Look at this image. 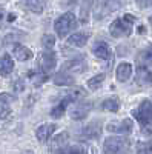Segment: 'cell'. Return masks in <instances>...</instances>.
Returning <instances> with one entry per match:
<instances>
[{
	"label": "cell",
	"instance_id": "cell-4",
	"mask_svg": "<svg viewBox=\"0 0 152 154\" xmlns=\"http://www.w3.org/2000/svg\"><path fill=\"white\" fill-rule=\"evenodd\" d=\"M132 114L143 126L152 125V103H151V100H143L140 103V106L132 111Z\"/></svg>",
	"mask_w": 152,
	"mask_h": 154
},
{
	"label": "cell",
	"instance_id": "cell-26",
	"mask_svg": "<svg viewBox=\"0 0 152 154\" xmlns=\"http://www.w3.org/2000/svg\"><path fill=\"white\" fill-rule=\"evenodd\" d=\"M42 45L45 48H52L55 45V37L54 35H51V34H45L42 37Z\"/></svg>",
	"mask_w": 152,
	"mask_h": 154
},
{
	"label": "cell",
	"instance_id": "cell-11",
	"mask_svg": "<svg viewBox=\"0 0 152 154\" xmlns=\"http://www.w3.org/2000/svg\"><path fill=\"white\" fill-rule=\"evenodd\" d=\"M12 53H14V57L20 62H26V60H31L32 59V51L29 48H26L25 45H20V43H16L14 48H12Z\"/></svg>",
	"mask_w": 152,
	"mask_h": 154
},
{
	"label": "cell",
	"instance_id": "cell-14",
	"mask_svg": "<svg viewBox=\"0 0 152 154\" xmlns=\"http://www.w3.org/2000/svg\"><path fill=\"white\" fill-rule=\"evenodd\" d=\"M132 75V66L131 63L123 62L117 66V80L118 82H128L129 77Z\"/></svg>",
	"mask_w": 152,
	"mask_h": 154
},
{
	"label": "cell",
	"instance_id": "cell-12",
	"mask_svg": "<svg viewBox=\"0 0 152 154\" xmlns=\"http://www.w3.org/2000/svg\"><path fill=\"white\" fill-rule=\"evenodd\" d=\"M11 102H12V96L11 94H0V120L6 119L9 112H11Z\"/></svg>",
	"mask_w": 152,
	"mask_h": 154
},
{
	"label": "cell",
	"instance_id": "cell-2",
	"mask_svg": "<svg viewBox=\"0 0 152 154\" xmlns=\"http://www.w3.org/2000/svg\"><path fill=\"white\" fill-rule=\"evenodd\" d=\"M135 22V17L131 14H124V17L117 19L111 23V35L112 37H123V35H129L132 31V25Z\"/></svg>",
	"mask_w": 152,
	"mask_h": 154
},
{
	"label": "cell",
	"instance_id": "cell-13",
	"mask_svg": "<svg viewBox=\"0 0 152 154\" xmlns=\"http://www.w3.org/2000/svg\"><path fill=\"white\" fill-rule=\"evenodd\" d=\"M75 99L69 94V96H66L65 99H63L61 102H60V103L55 106V108H52V109H51V117H54V119H60L61 117V116L63 114H65V111H66V106L71 103V102H74Z\"/></svg>",
	"mask_w": 152,
	"mask_h": 154
},
{
	"label": "cell",
	"instance_id": "cell-24",
	"mask_svg": "<svg viewBox=\"0 0 152 154\" xmlns=\"http://www.w3.org/2000/svg\"><path fill=\"white\" fill-rule=\"evenodd\" d=\"M55 154H88V151L83 148V146H79V145H75V146H69V148H61L58 149Z\"/></svg>",
	"mask_w": 152,
	"mask_h": 154
},
{
	"label": "cell",
	"instance_id": "cell-1",
	"mask_svg": "<svg viewBox=\"0 0 152 154\" xmlns=\"http://www.w3.org/2000/svg\"><path fill=\"white\" fill-rule=\"evenodd\" d=\"M131 142L128 137H108L103 143L105 154H129Z\"/></svg>",
	"mask_w": 152,
	"mask_h": 154
},
{
	"label": "cell",
	"instance_id": "cell-15",
	"mask_svg": "<svg viewBox=\"0 0 152 154\" xmlns=\"http://www.w3.org/2000/svg\"><path fill=\"white\" fill-rule=\"evenodd\" d=\"M14 69V62L9 54H3L0 57V75H9Z\"/></svg>",
	"mask_w": 152,
	"mask_h": 154
},
{
	"label": "cell",
	"instance_id": "cell-23",
	"mask_svg": "<svg viewBox=\"0 0 152 154\" xmlns=\"http://www.w3.org/2000/svg\"><path fill=\"white\" fill-rule=\"evenodd\" d=\"M29 79L32 80L34 85H42L43 82L48 80V74L45 71H39V72H29Z\"/></svg>",
	"mask_w": 152,
	"mask_h": 154
},
{
	"label": "cell",
	"instance_id": "cell-22",
	"mask_svg": "<svg viewBox=\"0 0 152 154\" xmlns=\"http://www.w3.org/2000/svg\"><path fill=\"white\" fill-rule=\"evenodd\" d=\"M25 2H26L28 8L35 14H40L45 9V0H25Z\"/></svg>",
	"mask_w": 152,
	"mask_h": 154
},
{
	"label": "cell",
	"instance_id": "cell-29",
	"mask_svg": "<svg viewBox=\"0 0 152 154\" xmlns=\"http://www.w3.org/2000/svg\"><path fill=\"white\" fill-rule=\"evenodd\" d=\"M74 2H77V0H65V5H72Z\"/></svg>",
	"mask_w": 152,
	"mask_h": 154
},
{
	"label": "cell",
	"instance_id": "cell-7",
	"mask_svg": "<svg viewBox=\"0 0 152 154\" xmlns=\"http://www.w3.org/2000/svg\"><path fill=\"white\" fill-rule=\"evenodd\" d=\"M101 134V123L98 120H92L88 123L83 130H82V136L85 139H97Z\"/></svg>",
	"mask_w": 152,
	"mask_h": 154
},
{
	"label": "cell",
	"instance_id": "cell-17",
	"mask_svg": "<svg viewBox=\"0 0 152 154\" xmlns=\"http://www.w3.org/2000/svg\"><path fill=\"white\" fill-rule=\"evenodd\" d=\"M88 38H89V34H86V32H75V34H72L71 38H69V45L82 48V46L86 45Z\"/></svg>",
	"mask_w": 152,
	"mask_h": 154
},
{
	"label": "cell",
	"instance_id": "cell-28",
	"mask_svg": "<svg viewBox=\"0 0 152 154\" xmlns=\"http://www.w3.org/2000/svg\"><path fill=\"white\" fill-rule=\"evenodd\" d=\"M135 2L140 8H148V6L152 5V0H135Z\"/></svg>",
	"mask_w": 152,
	"mask_h": 154
},
{
	"label": "cell",
	"instance_id": "cell-9",
	"mask_svg": "<svg viewBox=\"0 0 152 154\" xmlns=\"http://www.w3.org/2000/svg\"><path fill=\"white\" fill-rule=\"evenodd\" d=\"M54 131H55V125L54 123H45V125L37 128L35 137H37L39 142H46V140H49L51 136L54 134Z\"/></svg>",
	"mask_w": 152,
	"mask_h": 154
},
{
	"label": "cell",
	"instance_id": "cell-33",
	"mask_svg": "<svg viewBox=\"0 0 152 154\" xmlns=\"http://www.w3.org/2000/svg\"><path fill=\"white\" fill-rule=\"evenodd\" d=\"M149 22H151V25H152V17H151V19H149Z\"/></svg>",
	"mask_w": 152,
	"mask_h": 154
},
{
	"label": "cell",
	"instance_id": "cell-30",
	"mask_svg": "<svg viewBox=\"0 0 152 154\" xmlns=\"http://www.w3.org/2000/svg\"><path fill=\"white\" fill-rule=\"evenodd\" d=\"M3 14H5V11H3V8H2V6H0V20L3 19Z\"/></svg>",
	"mask_w": 152,
	"mask_h": 154
},
{
	"label": "cell",
	"instance_id": "cell-19",
	"mask_svg": "<svg viewBox=\"0 0 152 154\" xmlns=\"http://www.w3.org/2000/svg\"><path fill=\"white\" fill-rule=\"evenodd\" d=\"M66 142H68V133H61L60 136L52 139V142H51V149H52L54 152H57L58 149L66 146Z\"/></svg>",
	"mask_w": 152,
	"mask_h": 154
},
{
	"label": "cell",
	"instance_id": "cell-5",
	"mask_svg": "<svg viewBox=\"0 0 152 154\" xmlns=\"http://www.w3.org/2000/svg\"><path fill=\"white\" fill-rule=\"evenodd\" d=\"M55 63H57V56L52 51V48H45V51L40 54V63H39L40 69L49 74L55 68Z\"/></svg>",
	"mask_w": 152,
	"mask_h": 154
},
{
	"label": "cell",
	"instance_id": "cell-27",
	"mask_svg": "<svg viewBox=\"0 0 152 154\" xmlns=\"http://www.w3.org/2000/svg\"><path fill=\"white\" fill-rule=\"evenodd\" d=\"M138 154H152V145L151 143H140L138 145Z\"/></svg>",
	"mask_w": 152,
	"mask_h": 154
},
{
	"label": "cell",
	"instance_id": "cell-8",
	"mask_svg": "<svg viewBox=\"0 0 152 154\" xmlns=\"http://www.w3.org/2000/svg\"><path fill=\"white\" fill-rule=\"evenodd\" d=\"M92 108V103L91 102H83V100H80L77 105L74 106V109H72V119H75V120H82V119H85L86 116H88V112H89V109Z\"/></svg>",
	"mask_w": 152,
	"mask_h": 154
},
{
	"label": "cell",
	"instance_id": "cell-20",
	"mask_svg": "<svg viewBox=\"0 0 152 154\" xmlns=\"http://www.w3.org/2000/svg\"><path fill=\"white\" fill-rule=\"evenodd\" d=\"M105 111H109V112H117L118 108H120V102H118V97H111L108 100L103 102V105H101Z\"/></svg>",
	"mask_w": 152,
	"mask_h": 154
},
{
	"label": "cell",
	"instance_id": "cell-31",
	"mask_svg": "<svg viewBox=\"0 0 152 154\" xmlns=\"http://www.w3.org/2000/svg\"><path fill=\"white\" fill-rule=\"evenodd\" d=\"M138 32H140V34H142V32H145V28H143V26H140V28H138Z\"/></svg>",
	"mask_w": 152,
	"mask_h": 154
},
{
	"label": "cell",
	"instance_id": "cell-25",
	"mask_svg": "<svg viewBox=\"0 0 152 154\" xmlns=\"http://www.w3.org/2000/svg\"><path fill=\"white\" fill-rule=\"evenodd\" d=\"M103 80H105V74H97L95 77H92V79L88 80V88L89 89H97V88H100L101 83H103Z\"/></svg>",
	"mask_w": 152,
	"mask_h": 154
},
{
	"label": "cell",
	"instance_id": "cell-10",
	"mask_svg": "<svg viewBox=\"0 0 152 154\" xmlns=\"http://www.w3.org/2000/svg\"><path fill=\"white\" fill-rule=\"evenodd\" d=\"M54 83L58 85V86H74L75 80H74V77L68 72V69H61L54 75Z\"/></svg>",
	"mask_w": 152,
	"mask_h": 154
},
{
	"label": "cell",
	"instance_id": "cell-6",
	"mask_svg": "<svg viewBox=\"0 0 152 154\" xmlns=\"http://www.w3.org/2000/svg\"><path fill=\"white\" fill-rule=\"evenodd\" d=\"M106 130L111 133H117V134H129L132 131V122L129 119H124L120 122H111Z\"/></svg>",
	"mask_w": 152,
	"mask_h": 154
},
{
	"label": "cell",
	"instance_id": "cell-18",
	"mask_svg": "<svg viewBox=\"0 0 152 154\" xmlns=\"http://www.w3.org/2000/svg\"><path fill=\"white\" fill-rule=\"evenodd\" d=\"M137 82L142 83V85L143 83H152V72H149L148 68L143 66V65H140L137 69Z\"/></svg>",
	"mask_w": 152,
	"mask_h": 154
},
{
	"label": "cell",
	"instance_id": "cell-32",
	"mask_svg": "<svg viewBox=\"0 0 152 154\" xmlns=\"http://www.w3.org/2000/svg\"><path fill=\"white\" fill-rule=\"evenodd\" d=\"M22 154H32V151H25V152H22Z\"/></svg>",
	"mask_w": 152,
	"mask_h": 154
},
{
	"label": "cell",
	"instance_id": "cell-21",
	"mask_svg": "<svg viewBox=\"0 0 152 154\" xmlns=\"http://www.w3.org/2000/svg\"><path fill=\"white\" fill-rule=\"evenodd\" d=\"M138 60H140V65L148 66L152 63V45H149L146 49L142 51V54L138 56Z\"/></svg>",
	"mask_w": 152,
	"mask_h": 154
},
{
	"label": "cell",
	"instance_id": "cell-3",
	"mask_svg": "<svg viewBox=\"0 0 152 154\" xmlns=\"http://www.w3.org/2000/svg\"><path fill=\"white\" fill-rule=\"evenodd\" d=\"M54 28H55V32L58 37H66L71 31H74L75 28H77V17H75V14H72V12H66V14L60 16L55 23H54Z\"/></svg>",
	"mask_w": 152,
	"mask_h": 154
},
{
	"label": "cell",
	"instance_id": "cell-16",
	"mask_svg": "<svg viewBox=\"0 0 152 154\" xmlns=\"http://www.w3.org/2000/svg\"><path fill=\"white\" fill-rule=\"evenodd\" d=\"M92 51H94V56L98 57V59H101V60H106V59L111 57V49H109L108 43H105V42H98L94 46Z\"/></svg>",
	"mask_w": 152,
	"mask_h": 154
}]
</instances>
